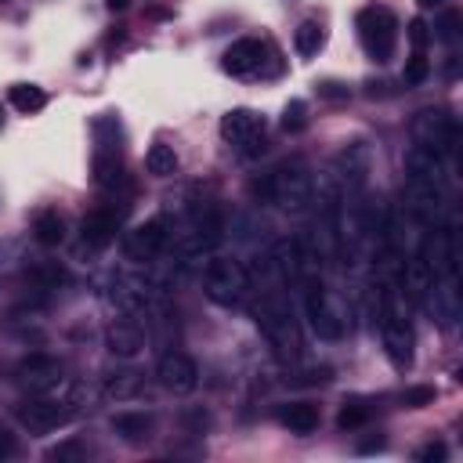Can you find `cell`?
Returning <instances> with one entry per match:
<instances>
[{
  "label": "cell",
  "instance_id": "cell-6",
  "mask_svg": "<svg viewBox=\"0 0 463 463\" xmlns=\"http://www.w3.org/2000/svg\"><path fill=\"white\" fill-rule=\"evenodd\" d=\"M257 326L264 330L268 344H272V347H276V352H279L283 359L297 355L300 340H297L293 312H290V304H286L279 293H268V297L261 300V307H257Z\"/></svg>",
  "mask_w": 463,
  "mask_h": 463
},
{
  "label": "cell",
  "instance_id": "cell-39",
  "mask_svg": "<svg viewBox=\"0 0 463 463\" xmlns=\"http://www.w3.org/2000/svg\"><path fill=\"white\" fill-rule=\"evenodd\" d=\"M383 445H388V438H383V435H373V438L359 442V452H362V456H366V452H380Z\"/></svg>",
  "mask_w": 463,
  "mask_h": 463
},
{
  "label": "cell",
  "instance_id": "cell-22",
  "mask_svg": "<svg viewBox=\"0 0 463 463\" xmlns=\"http://www.w3.org/2000/svg\"><path fill=\"white\" fill-rule=\"evenodd\" d=\"M33 239L41 243V247H62L65 239V221L58 210H44V214H36L33 217Z\"/></svg>",
  "mask_w": 463,
  "mask_h": 463
},
{
  "label": "cell",
  "instance_id": "cell-41",
  "mask_svg": "<svg viewBox=\"0 0 463 463\" xmlns=\"http://www.w3.org/2000/svg\"><path fill=\"white\" fill-rule=\"evenodd\" d=\"M105 4H109L112 11H124V8H131V0H105Z\"/></svg>",
  "mask_w": 463,
  "mask_h": 463
},
{
  "label": "cell",
  "instance_id": "cell-27",
  "mask_svg": "<svg viewBox=\"0 0 463 463\" xmlns=\"http://www.w3.org/2000/svg\"><path fill=\"white\" fill-rule=\"evenodd\" d=\"M8 98H11V105L19 109V112H41L44 105H48V95L41 91V87H33V84H15L11 91H8Z\"/></svg>",
  "mask_w": 463,
  "mask_h": 463
},
{
  "label": "cell",
  "instance_id": "cell-9",
  "mask_svg": "<svg viewBox=\"0 0 463 463\" xmlns=\"http://www.w3.org/2000/svg\"><path fill=\"white\" fill-rule=\"evenodd\" d=\"M221 138L228 145L243 148L247 156H257V152L264 148V120L254 109H231L221 120Z\"/></svg>",
  "mask_w": 463,
  "mask_h": 463
},
{
  "label": "cell",
  "instance_id": "cell-10",
  "mask_svg": "<svg viewBox=\"0 0 463 463\" xmlns=\"http://www.w3.org/2000/svg\"><path fill=\"white\" fill-rule=\"evenodd\" d=\"M167 243V224L160 217H152L145 224H134L131 231H124V257L134 264H148Z\"/></svg>",
  "mask_w": 463,
  "mask_h": 463
},
{
  "label": "cell",
  "instance_id": "cell-37",
  "mask_svg": "<svg viewBox=\"0 0 463 463\" xmlns=\"http://www.w3.org/2000/svg\"><path fill=\"white\" fill-rule=\"evenodd\" d=\"M15 452H19V442H15V435L0 428V463H4V459H11Z\"/></svg>",
  "mask_w": 463,
  "mask_h": 463
},
{
  "label": "cell",
  "instance_id": "cell-17",
  "mask_svg": "<svg viewBox=\"0 0 463 463\" xmlns=\"http://www.w3.org/2000/svg\"><path fill=\"white\" fill-rule=\"evenodd\" d=\"M112 431L120 442L127 445H145L152 438V431H156V420H152L148 413H116L112 416Z\"/></svg>",
  "mask_w": 463,
  "mask_h": 463
},
{
  "label": "cell",
  "instance_id": "cell-40",
  "mask_svg": "<svg viewBox=\"0 0 463 463\" xmlns=\"http://www.w3.org/2000/svg\"><path fill=\"white\" fill-rule=\"evenodd\" d=\"M420 11H431V8H445V0H416Z\"/></svg>",
  "mask_w": 463,
  "mask_h": 463
},
{
  "label": "cell",
  "instance_id": "cell-15",
  "mask_svg": "<svg viewBox=\"0 0 463 463\" xmlns=\"http://www.w3.org/2000/svg\"><path fill=\"white\" fill-rule=\"evenodd\" d=\"M423 304H431V312H435V319H438L442 326H456V319H459V290H456V279L445 276V283H435Z\"/></svg>",
  "mask_w": 463,
  "mask_h": 463
},
{
  "label": "cell",
  "instance_id": "cell-7",
  "mask_svg": "<svg viewBox=\"0 0 463 463\" xmlns=\"http://www.w3.org/2000/svg\"><path fill=\"white\" fill-rule=\"evenodd\" d=\"M409 134H413L416 145H428L435 152L456 148V141H459L456 120H452V116H445L442 109H420L409 120Z\"/></svg>",
  "mask_w": 463,
  "mask_h": 463
},
{
  "label": "cell",
  "instance_id": "cell-19",
  "mask_svg": "<svg viewBox=\"0 0 463 463\" xmlns=\"http://www.w3.org/2000/svg\"><path fill=\"white\" fill-rule=\"evenodd\" d=\"M116 231H120V224H116V217H112L109 210H91V214H84V221H80L84 243H87V247H98V250L116 239Z\"/></svg>",
  "mask_w": 463,
  "mask_h": 463
},
{
  "label": "cell",
  "instance_id": "cell-30",
  "mask_svg": "<svg viewBox=\"0 0 463 463\" xmlns=\"http://www.w3.org/2000/svg\"><path fill=\"white\" fill-rule=\"evenodd\" d=\"M431 76V62H428V55L423 51H413V58L406 62V72H402V80L409 84V87H420L423 80Z\"/></svg>",
  "mask_w": 463,
  "mask_h": 463
},
{
  "label": "cell",
  "instance_id": "cell-26",
  "mask_svg": "<svg viewBox=\"0 0 463 463\" xmlns=\"http://www.w3.org/2000/svg\"><path fill=\"white\" fill-rule=\"evenodd\" d=\"M141 395V376L138 373H116L105 380V398L112 402H127V398H138Z\"/></svg>",
  "mask_w": 463,
  "mask_h": 463
},
{
  "label": "cell",
  "instance_id": "cell-18",
  "mask_svg": "<svg viewBox=\"0 0 463 463\" xmlns=\"http://www.w3.org/2000/svg\"><path fill=\"white\" fill-rule=\"evenodd\" d=\"M406 171H409V178H423V181L442 185V152H435L428 145H413L406 152Z\"/></svg>",
  "mask_w": 463,
  "mask_h": 463
},
{
  "label": "cell",
  "instance_id": "cell-35",
  "mask_svg": "<svg viewBox=\"0 0 463 463\" xmlns=\"http://www.w3.org/2000/svg\"><path fill=\"white\" fill-rule=\"evenodd\" d=\"M428 41H431V33H428V26H423V19H413L409 22V44L416 51H423V48H428Z\"/></svg>",
  "mask_w": 463,
  "mask_h": 463
},
{
  "label": "cell",
  "instance_id": "cell-29",
  "mask_svg": "<svg viewBox=\"0 0 463 463\" xmlns=\"http://www.w3.org/2000/svg\"><path fill=\"white\" fill-rule=\"evenodd\" d=\"M304 127H307V102L293 98V102L283 109V131H286V134H300Z\"/></svg>",
  "mask_w": 463,
  "mask_h": 463
},
{
  "label": "cell",
  "instance_id": "cell-3",
  "mask_svg": "<svg viewBox=\"0 0 463 463\" xmlns=\"http://www.w3.org/2000/svg\"><path fill=\"white\" fill-rule=\"evenodd\" d=\"M203 290L214 304L236 307V304H243V297L250 290V276L236 257H210L203 268Z\"/></svg>",
  "mask_w": 463,
  "mask_h": 463
},
{
  "label": "cell",
  "instance_id": "cell-16",
  "mask_svg": "<svg viewBox=\"0 0 463 463\" xmlns=\"http://www.w3.org/2000/svg\"><path fill=\"white\" fill-rule=\"evenodd\" d=\"M105 344H109V352L112 355H120V359H134L141 347H145V333L131 323V319H116L105 333Z\"/></svg>",
  "mask_w": 463,
  "mask_h": 463
},
{
  "label": "cell",
  "instance_id": "cell-12",
  "mask_svg": "<svg viewBox=\"0 0 463 463\" xmlns=\"http://www.w3.org/2000/svg\"><path fill=\"white\" fill-rule=\"evenodd\" d=\"M406 210H409L420 224L435 221L438 210H442V185L423 181V178H409V181H406Z\"/></svg>",
  "mask_w": 463,
  "mask_h": 463
},
{
  "label": "cell",
  "instance_id": "cell-8",
  "mask_svg": "<svg viewBox=\"0 0 463 463\" xmlns=\"http://www.w3.org/2000/svg\"><path fill=\"white\" fill-rule=\"evenodd\" d=\"M72 402H62V398H51V395H41V398H29L19 406V420L33 435H51L58 428L72 420Z\"/></svg>",
  "mask_w": 463,
  "mask_h": 463
},
{
  "label": "cell",
  "instance_id": "cell-23",
  "mask_svg": "<svg viewBox=\"0 0 463 463\" xmlns=\"http://www.w3.org/2000/svg\"><path fill=\"white\" fill-rule=\"evenodd\" d=\"M340 167H344V178H347V181H352V185H362L366 174H369V148H366L362 141L347 145V148L340 152Z\"/></svg>",
  "mask_w": 463,
  "mask_h": 463
},
{
  "label": "cell",
  "instance_id": "cell-28",
  "mask_svg": "<svg viewBox=\"0 0 463 463\" xmlns=\"http://www.w3.org/2000/svg\"><path fill=\"white\" fill-rule=\"evenodd\" d=\"M366 420H369V409L362 402H344L340 413H337V428L340 431H359V428H366Z\"/></svg>",
  "mask_w": 463,
  "mask_h": 463
},
{
  "label": "cell",
  "instance_id": "cell-42",
  "mask_svg": "<svg viewBox=\"0 0 463 463\" xmlns=\"http://www.w3.org/2000/svg\"><path fill=\"white\" fill-rule=\"evenodd\" d=\"M0 124H4V109H0Z\"/></svg>",
  "mask_w": 463,
  "mask_h": 463
},
{
  "label": "cell",
  "instance_id": "cell-5",
  "mask_svg": "<svg viewBox=\"0 0 463 463\" xmlns=\"http://www.w3.org/2000/svg\"><path fill=\"white\" fill-rule=\"evenodd\" d=\"M359 41L373 62H391L398 44V19L388 8H366L359 11Z\"/></svg>",
  "mask_w": 463,
  "mask_h": 463
},
{
  "label": "cell",
  "instance_id": "cell-2",
  "mask_svg": "<svg viewBox=\"0 0 463 463\" xmlns=\"http://www.w3.org/2000/svg\"><path fill=\"white\" fill-rule=\"evenodd\" d=\"M261 192H264L268 203H276L283 210H304L307 203H312V174H307V167L300 160L279 163L272 174L264 178Z\"/></svg>",
  "mask_w": 463,
  "mask_h": 463
},
{
  "label": "cell",
  "instance_id": "cell-33",
  "mask_svg": "<svg viewBox=\"0 0 463 463\" xmlns=\"http://www.w3.org/2000/svg\"><path fill=\"white\" fill-rule=\"evenodd\" d=\"M48 459L76 463V459H84V445H80V442H62V445H55V449H48Z\"/></svg>",
  "mask_w": 463,
  "mask_h": 463
},
{
  "label": "cell",
  "instance_id": "cell-11",
  "mask_svg": "<svg viewBox=\"0 0 463 463\" xmlns=\"http://www.w3.org/2000/svg\"><path fill=\"white\" fill-rule=\"evenodd\" d=\"M160 383L174 395H188V391H196V383H200V366L185 352H167L160 359Z\"/></svg>",
  "mask_w": 463,
  "mask_h": 463
},
{
  "label": "cell",
  "instance_id": "cell-31",
  "mask_svg": "<svg viewBox=\"0 0 463 463\" xmlns=\"http://www.w3.org/2000/svg\"><path fill=\"white\" fill-rule=\"evenodd\" d=\"M435 398H438V391L428 388V383H420V388H406V391L398 395V402H402L406 409H423V406H431Z\"/></svg>",
  "mask_w": 463,
  "mask_h": 463
},
{
  "label": "cell",
  "instance_id": "cell-25",
  "mask_svg": "<svg viewBox=\"0 0 463 463\" xmlns=\"http://www.w3.org/2000/svg\"><path fill=\"white\" fill-rule=\"evenodd\" d=\"M323 41H326V36H323V26H319V22H312V19L300 22V26H297V33H293V48H297V55H300V58H312V55H319Z\"/></svg>",
  "mask_w": 463,
  "mask_h": 463
},
{
  "label": "cell",
  "instance_id": "cell-38",
  "mask_svg": "<svg viewBox=\"0 0 463 463\" xmlns=\"http://www.w3.org/2000/svg\"><path fill=\"white\" fill-rule=\"evenodd\" d=\"M319 95H323V98H330V102H344V98H347V87H344V84L326 80V84H319Z\"/></svg>",
  "mask_w": 463,
  "mask_h": 463
},
{
  "label": "cell",
  "instance_id": "cell-34",
  "mask_svg": "<svg viewBox=\"0 0 463 463\" xmlns=\"http://www.w3.org/2000/svg\"><path fill=\"white\" fill-rule=\"evenodd\" d=\"M29 279L41 283V286H58L65 279V272H62V268H55V264H44V268H33Z\"/></svg>",
  "mask_w": 463,
  "mask_h": 463
},
{
  "label": "cell",
  "instance_id": "cell-14",
  "mask_svg": "<svg viewBox=\"0 0 463 463\" xmlns=\"http://www.w3.org/2000/svg\"><path fill=\"white\" fill-rule=\"evenodd\" d=\"M264 65V44L254 41V36H243L224 51V72L231 76H254Z\"/></svg>",
  "mask_w": 463,
  "mask_h": 463
},
{
  "label": "cell",
  "instance_id": "cell-1",
  "mask_svg": "<svg viewBox=\"0 0 463 463\" xmlns=\"http://www.w3.org/2000/svg\"><path fill=\"white\" fill-rule=\"evenodd\" d=\"M380 337H383V352H388L391 366L406 373L413 366V326L402 307L398 286H388L380 293Z\"/></svg>",
  "mask_w": 463,
  "mask_h": 463
},
{
  "label": "cell",
  "instance_id": "cell-36",
  "mask_svg": "<svg viewBox=\"0 0 463 463\" xmlns=\"http://www.w3.org/2000/svg\"><path fill=\"white\" fill-rule=\"evenodd\" d=\"M416 459H420V463H442V459H445V445H442V442H428V445L416 452Z\"/></svg>",
  "mask_w": 463,
  "mask_h": 463
},
{
  "label": "cell",
  "instance_id": "cell-20",
  "mask_svg": "<svg viewBox=\"0 0 463 463\" xmlns=\"http://www.w3.org/2000/svg\"><path fill=\"white\" fill-rule=\"evenodd\" d=\"M431 286H435V268H431L428 254H416V257L406 264V293H409L416 304H423V300H428V293H431Z\"/></svg>",
  "mask_w": 463,
  "mask_h": 463
},
{
  "label": "cell",
  "instance_id": "cell-13",
  "mask_svg": "<svg viewBox=\"0 0 463 463\" xmlns=\"http://www.w3.org/2000/svg\"><path fill=\"white\" fill-rule=\"evenodd\" d=\"M19 380L29 383V388H41V391H51L62 383V362L51 359V355H29L19 362Z\"/></svg>",
  "mask_w": 463,
  "mask_h": 463
},
{
  "label": "cell",
  "instance_id": "cell-24",
  "mask_svg": "<svg viewBox=\"0 0 463 463\" xmlns=\"http://www.w3.org/2000/svg\"><path fill=\"white\" fill-rule=\"evenodd\" d=\"M145 171H148L152 178H171V174L178 171V152H174L171 145L156 141V145L145 152Z\"/></svg>",
  "mask_w": 463,
  "mask_h": 463
},
{
  "label": "cell",
  "instance_id": "cell-32",
  "mask_svg": "<svg viewBox=\"0 0 463 463\" xmlns=\"http://www.w3.org/2000/svg\"><path fill=\"white\" fill-rule=\"evenodd\" d=\"M459 26H463V15H459V11H445V15L435 22V36H438V41H445V44H456Z\"/></svg>",
  "mask_w": 463,
  "mask_h": 463
},
{
  "label": "cell",
  "instance_id": "cell-21",
  "mask_svg": "<svg viewBox=\"0 0 463 463\" xmlns=\"http://www.w3.org/2000/svg\"><path fill=\"white\" fill-rule=\"evenodd\" d=\"M319 420H323L319 406H312V402H290L279 409V423L293 435H312L319 428Z\"/></svg>",
  "mask_w": 463,
  "mask_h": 463
},
{
  "label": "cell",
  "instance_id": "cell-4",
  "mask_svg": "<svg viewBox=\"0 0 463 463\" xmlns=\"http://www.w3.org/2000/svg\"><path fill=\"white\" fill-rule=\"evenodd\" d=\"M304 315H307V326H312V333L319 340H340L344 330H347L340 300L323 283H304Z\"/></svg>",
  "mask_w": 463,
  "mask_h": 463
}]
</instances>
